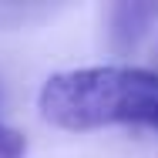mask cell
Segmentation results:
<instances>
[{
	"label": "cell",
	"mask_w": 158,
	"mask_h": 158,
	"mask_svg": "<svg viewBox=\"0 0 158 158\" xmlns=\"http://www.w3.org/2000/svg\"><path fill=\"white\" fill-rule=\"evenodd\" d=\"M40 114L67 131L111 125L158 128V71L145 67H77L47 77Z\"/></svg>",
	"instance_id": "6da1fadb"
},
{
	"label": "cell",
	"mask_w": 158,
	"mask_h": 158,
	"mask_svg": "<svg viewBox=\"0 0 158 158\" xmlns=\"http://www.w3.org/2000/svg\"><path fill=\"white\" fill-rule=\"evenodd\" d=\"M24 152H27L24 135L7 128V125H0V158H24Z\"/></svg>",
	"instance_id": "3957f363"
},
{
	"label": "cell",
	"mask_w": 158,
	"mask_h": 158,
	"mask_svg": "<svg viewBox=\"0 0 158 158\" xmlns=\"http://www.w3.org/2000/svg\"><path fill=\"white\" fill-rule=\"evenodd\" d=\"M0 101H3V84H0Z\"/></svg>",
	"instance_id": "277c9868"
},
{
	"label": "cell",
	"mask_w": 158,
	"mask_h": 158,
	"mask_svg": "<svg viewBox=\"0 0 158 158\" xmlns=\"http://www.w3.org/2000/svg\"><path fill=\"white\" fill-rule=\"evenodd\" d=\"M158 17V3L145 0H121L111 7V47L114 51H131Z\"/></svg>",
	"instance_id": "7a4b0ae2"
}]
</instances>
